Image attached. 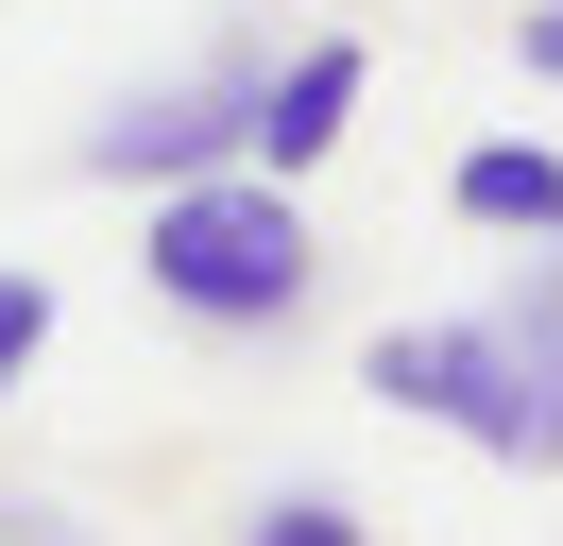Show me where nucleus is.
I'll return each mask as SVG.
<instances>
[{
    "mask_svg": "<svg viewBox=\"0 0 563 546\" xmlns=\"http://www.w3.org/2000/svg\"><path fill=\"white\" fill-rule=\"evenodd\" d=\"M529 273H547V307H563V239H547V256H529Z\"/></svg>",
    "mask_w": 563,
    "mask_h": 546,
    "instance_id": "9d476101",
    "label": "nucleus"
},
{
    "mask_svg": "<svg viewBox=\"0 0 563 546\" xmlns=\"http://www.w3.org/2000/svg\"><path fill=\"white\" fill-rule=\"evenodd\" d=\"M444 205L478 239H563V154H529V136H478V154L444 171Z\"/></svg>",
    "mask_w": 563,
    "mask_h": 546,
    "instance_id": "39448f33",
    "label": "nucleus"
},
{
    "mask_svg": "<svg viewBox=\"0 0 563 546\" xmlns=\"http://www.w3.org/2000/svg\"><path fill=\"white\" fill-rule=\"evenodd\" d=\"M0 546H86V529H69L52 495H0Z\"/></svg>",
    "mask_w": 563,
    "mask_h": 546,
    "instance_id": "1a4fd4ad",
    "label": "nucleus"
},
{
    "mask_svg": "<svg viewBox=\"0 0 563 546\" xmlns=\"http://www.w3.org/2000/svg\"><path fill=\"white\" fill-rule=\"evenodd\" d=\"M358 393L410 410V427H444V444H478V461H512V478H563V359H529L495 307L376 325L358 341Z\"/></svg>",
    "mask_w": 563,
    "mask_h": 546,
    "instance_id": "f03ea898",
    "label": "nucleus"
},
{
    "mask_svg": "<svg viewBox=\"0 0 563 546\" xmlns=\"http://www.w3.org/2000/svg\"><path fill=\"white\" fill-rule=\"evenodd\" d=\"M256 68H274V52H222L206 86H137L120 120H86V188H188V171H240Z\"/></svg>",
    "mask_w": 563,
    "mask_h": 546,
    "instance_id": "7ed1b4c3",
    "label": "nucleus"
},
{
    "mask_svg": "<svg viewBox=\"0 0 563 546\" xmlns=\"http://www.w3.org/2000/svg\"><path fill=\"white\" fill-rule=\"evenodd\" d=\"M35 359H52V273H18V256H0V393H18Z\"/></svg>",
    "mask_w": 563,
    "mask_h": 546,
    "instance_id": "0eeeda50",
    "label": "nucleus"
},
{
    "mask_svg": "<svg viewBox=\"0 0 563 546\" xmlns=\"http://www.w3.org/2000/svg\"><path fill=\"white\" fill-rule=\"evenodd\" d=\"M512 68H529V86H563V0H529V18H512Z\"/></svg>",
    "mask_w": 563,
    "mask_h": 546,
    "instance_id": "6e6552de",
    "label": "nucleus"
},
{
    "mask_svg": "<svg viewBox=\"0 0 563 546\" xmlns=\"http://www.w3.org/2000/svg\"><path fill=\"white\" fill-rule=\"evenodd\" d=\"M240 546H376V529H358V495H256Z\"/></svg>",
    "mask_w": 563,
    "mask_h": 546,
    "instance_id": "423d86ee",
    "label": "nucleus"
},
{
    "mask_svg": "<svg viewBox=\"0 0 563 546\" xmlns=\"http://www.w3.org/2000/svg\"><path fill=\"white\" fill-rule=\"evenodd\" d=\"M358 86H376V52H358V34H290L274 68H256V120H240V171H324L342 154V120H358Z\"/></svg>",
    "mask_w": 563,
    "mask_h": 546,
    "instance_id": "20e7f679",
    "label": "nucleus"
},
{
    "mask_svg": "<svg viewBox=\"0 0 563 546\" xmlns=\"http://www.w3.org/2000/svg\"><path fill=\"white\" fill-rule=\"evenodd\" d=\"M137 273H154V307L206 325V341H290L308 291H324V239H308V205H290L274 171H188V188L137 205Z\"/></svg>",
    "mask_w": 563,
    "mask_h": 546,
    "instance_id": "f257e3e1",
    "label": "nucleus"
}]
</instances>
